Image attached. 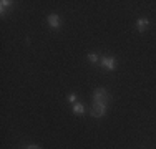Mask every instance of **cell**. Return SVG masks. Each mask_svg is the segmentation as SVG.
Masks as SVG:
<instances>
[{
  "label": "cell",
  "mask_w": 156,
  "mask_h": 149,
  "mask_svg": "<svg viewBox=\"0 0 156 149\" xmlns=\"http://www.w3.org/2000/svg\"><path fill=\"white\" fill-rule=\"evenodd\" d=\"M93 99H95V103L106 104V101L110 99V96H108V93H106V89L98 88V89H95V93H93Z\"/></svg>",
  "instance_id": "obj_1"
},
{
  "label": "cell",
  "mask_w": 156,
  "mask_h": 149,
  "mask_svg": "<svg viewBox=\"0 0 156 149\" xmlns=\"http://www.w3.org/2000/svg\"><path fill=\"white\" fill-rule=\"evenodd\" d=\"M0 7H2V13H5V10L9 9V7H12V2H9V0H2V2H0Z\"/></svg>",
  "instance_id": "obj_7"
},
{
  "label": "cell",
  "mask_w": 156,
  "mask_h": 149,
  "mask_svg": "<svg viewBox=\"0 0 156 149\" xmlns=\"http://www.w3.org/2000/svg\"><path fill=\"white\" fill-rule=\"evenodd\" d=\"M27 149H40V147H38V146H28Z\"/></svg>",
  "instance_id": "obj_10"
},
{
  "label": "cell",
  "mask_w": 156,
  "mask_h": 149,
  "mask_svg": "<svg viewBox=\"0 0 156 149\" xmlns=\"http://www.w3.org/2000/svg\"><path fill=\"white\" fill-rule=\"evenodd\" d=\"M101 66H105L106 70H115V66H116V60L111 58V57H105V58H101Z\"/></svg>",
  "instance_id": "obj_3"
},
{
  "label": "cell",
  "mask_w": 156,
  "mask_h": 149,
  "mask_svg": "<svg viewBox=\"0 0 156 149\" xmlns=\"http://www.w3.org/2000/svg\"><path fill=\"white\" fill-rule=\"evenodd\" d=\"M73 113L75 114H83L85 113V106L81 103H75L73 104Z\"/></svg>",
  "instance_id": "obj_5"
},
{
  "label": "cell",
  "mask_w": 156,
  "mask_h": 149,
  "mask_svg": "<svg viewBox=\"0 0 156 149\" xmlns=\"http://www.w3.org/2000/svg\"><path fill=\"white\" fill-rule=\"evenodd\" d=\"M105 113H106V104H101V103H95V106H93V111H91V114L96 118H101V116H105Z\"/></svg>",
  "instance_id": "obj_2"
},
{
  "label": "cell",
  "mask_w": 156,
  "mask_h": 149,
  "mask_svg": "<svg viewBox=\"0 0 156 149\" xmlns=\"http://www.w3.org/2000/svg\"><path fill=\"white\" fill-rule=\"evenodd\" d=\"M148 27V20H138V32L143 33Z\"/></svg>",
  "instance_id": "obj_6"
},
{
  "label": "cell",
  "mask_w": 156,
  "mask_h": 149,
  "mask_svg": "<svg viewBox=\"0 0 156 149\" xmlns=\"http://www.w3.org/2000/svg\"><path fill=\"white\" fill-rule=\"evenodd\" d=\"M88 60H90V61H98V55H95V53H91V55H88Z\"/></svg>",
  "instance_id": "obj_8"
},
{
  "label": "cell",
  "mask_w": 156,
  "mask_h": 149,
  "mask_svg": "<svg viewBox=\"0 0 156 149\" xmlns=\"http://www.w3.org/2000/svg\"><path fill=\"white\" fill-rule=\"evenodd\" d=\"M68 101L70 103H75L76 101V95H73V93H72V95H68Z\"/></svg>",
  "instance_id": "obj_9"
},
{
  "label": "cell",
  "mask_w": 156,
  "mask_h": 149,
  "mask_svg": "<svg viewBox=\"0 0 156 149\" xmlns=\"http://www.w3.org/2000/svg\"><path fill=\"white\" fill-rule=\"evenodd\" d=\"M48 23H50L51 28H58V27H60V18H58V15L51 13L50 17H48Z\"/></svg>",
  "instance_id": "obj_4"
}]
</instances>
